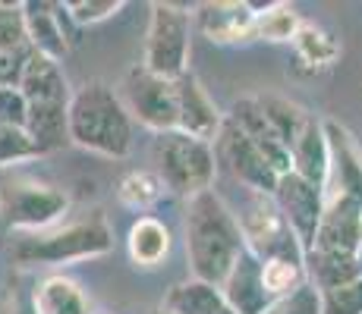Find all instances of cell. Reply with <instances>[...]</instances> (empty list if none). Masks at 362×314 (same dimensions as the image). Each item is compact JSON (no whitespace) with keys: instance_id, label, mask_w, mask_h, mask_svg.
<instances>
[{"instance_id":"1","label":"cell","mask_w":362,"mask_h":314,"mask_svg":"<svg viewBox=\"0 0 362 314\" xmlns=\"http://www.w3.org/2000/svg\"><path fill=\"white\" fill-rule=\"evenodd\" d=\"M246 236L240 220L214 192H202L186 205V255H189L192 280L224 286L236 258L243 255Z\"/></svg>"},{"instance_id":"2","label":"cell","mask_w":362,"mask_h":314,"mask_svg":"<svg viewBox=\"0 0 362 314\" xmlns=\"http://www.w3.org/2000/svg\"><path fill=\"white\" fill-rule=\"evenodd\" d=\"M69 142L104 157H127L132 123L120 95L104 82H88L69 97Z\"/></svg>"},{"instance_id":"3","label":"cell","mask_w":362,"mask_h":314,"mask_svg":"<svg viewBox=\"0 0 362 314\" xmlns=\"http://www.w3.org/2000/svg\"><path fill=\"white\" fill-rule=\"evenodd\" d=\"M19 92L29 101V135L41 151H57L69 142V88L57 60L32 51L19 76Z\"/></svg>"},{"instance_id":"4","label":"cell","mask_w":362,"mask_h":314,"mask_svg":"<svg viewBox=\"0 0 362 314\" xmlns=\"http://www.w3.org/2000/svg\"><path fill=\"white\" fill-rule=\"evenodd\" d=\"M114 246V236L104 217H88L79 223L54 229H13L10 236V255L16 264H64V261H82V258L104 255Z\"/></svg>"},{"instance_id":"5","label":"cell","mask_w":362,"mask_h":314,"mask_svg":"<svg viewBox=\"0 0 362 314\" xmlns=\"http://www.w3.org/2000/svg\"><path fill=\"white\" fill-rule=\"evenodd\" d=\"M192 54V13L173 4L151 6V23L145 35L142 69L167 82H177L189 73Z\"/></svg>"},{"instance_id":"6","label":"cell","mask_w":362,"mask_h":314,"mask_svg":"<svg viewBox=\"0 0 362 314\" xmlns=\"http://www.w3.org/2000/svg\"><path fill=\"white\" fill-rule=\"evenodd\" d=\"M214 173H218V151L211 142L192 138L186 132H167L158 142V176L177 195L196 198L211 192Z\"/></svg>"},{"instance_id":"7","label":"cell","mask_w":362,"mask_h":314,"mask_svg":"<svg viewBox=\"0 0 362 314\" xmlns=\"http://www.w3.org/2000/svg\"><path fill=\"white\" fill-rule=\"evenodd\" d=\"M69 198L60 188L38 179H13L0 188V217L13 229H51L66 214Z\"/></svg>"},{"instance_id":"8","label":"cell","mask_w":362,"mask_h":314,"mask_svg":"<svg viewBox=\"0 0 362 314\" xmlns=\"http://www.w3.org/2000/svg\"><path fill=\"white\" fill-rule=\"evenodd\" d=\"M123 107L129 116H136L142 126L161 132H177L180 126V107H177V82H167L151 76L148 69L136 66L129 69L123 82Z\"/></svg>"},{"instance_id":"9","label":"cell","mask_w":362,"mask_h":314,"mask_svg":"<svg viewBox=\"0 0 362 314\" xmlns=\"http://www.w3.org/2000/svg\"><path fill=\"white\" fill-rule=\"evenodd\" d=\"M218 157L230 167L233 179H240L249 192H255V195H274L277 192L281 176L271 170V164L252 145V138H249L230 116L224 120V129H221V135H218Z\"/></svg>"},{"instance_id":"10","label":"cell","mask_w":362,"mask_h":314,"mask_svg":"<svg viewBox=\"0 0 362 314\" xmlns=\"http://www.w3.org/2000/svg\"><path fill=\"white\" fill-rule=\"evenodd\" d=\"M274 201L281 207L284 220L296 233V239L309 251L312 239L318 233V223H322V214H325V192L318 186H312L309 179H303L299 173H287L277 183Z\"/></svg>"},{"instance_id":"11","label":"cell","mask_w":362,"mask_h":314,"mask_svg":"<svg viewBox=\"0 0 362 314\" xmlns=\"http://www.w3.org/2000/svg\"><path fill=\"white\" fill-rule=\"evenodd\" d=\"M230 120L252 138V145L264 155V160L271 164V170L277 176H287L293 173V157H290V148L284 145V138L277 135V129L271 126L268 114H264L259 97H243V101L233 104V114Z\"/></svg>"},{"instance_id":"12","label":"cell","mask_w":362,"mask_h":314,"mask_svg":"<svg viewBox=\"0 0 362 314\" xmlns=\"http://www.w3.org/2000/svg\"><path fill=\"white\" fill-rule=\"evenodd\" d=\"M177 107H180V126L177 132H186L202 142H218L221 129H224V116H221L218 104L211 95L202 88V82L192 73L177 79Z\"/></svg>"},{"instance_id":"13","label":"cell","mask_w":362,"mask_h":314,"mask_svg":"<svg viewBox=\"0 0 362 314\" xmlns=\"http://www.w3.org/2000/svg\"><path fill=\"white\" fill-rule=\"evenodd\" d=\"M262 258L252 248H246L236 258L233 270L227 274L224 286H221V296L224 305L233 314H262L271 305V296L264 292V280H262Z\"/></svg>"},{"instance_id":"14","label":"cell","mask_w":362,"mask_h":314,"mask_svg":"<svg viewBox=\"0 0 362 314\" xmlns=\"http://www.w3.org/2000/svg\"><path fill=\"white\" fill-rule=\"evenodd\" d=\"M32 51L25 4H0V85H19Z\"/></svg>"},{"instance_id":"15","label":"cell","mask_w":362,"mask_h":314,"mask_svg":"<svg viewBox=\"0 0 362 314\" xmlns=\"http://www.w3.org/2000/svg\"><path fill=\"white\" fill-rule=\"evenodd\" d=\"M255 19L259 13L249 4H205L199 6V29L208 41L236 44V41L255 38Z\"/></svg>"},{"instance_id":"16","label":"cell","mask_w":362,"mask_h":314,"mask_svg":"<svg viewBox=\"0 0 362 314\" xmlns=\"http://www.w3.org/2000/svg\"><path fill=\"white\" fill-rule=\"evenodd\" d=\"M290 157H293V173H299L303 179H309L312 186H318L325 192L331 173V148H328V135H325V123L312 116L305 123V129L299 132V138L290 145Z\"/></svg>"},{"instance_id":"17","label":"cell","mask_w":362,"mask_h":314,"mask_svg":"<svg viewBox=\"0 0 362 314\" xmlns=\"http://www.w3.org/2000/svg\"><path fill=\"white\" fill-rule=\"evenodd\" d=\"M47 10H51V4H25V25H29V38L35 51L60 63V57L69 51V38L64 29V19H60V6L57 13Z\"/></svg>"},{"instance_id":"18","label":"cell","mask_w":362,"mask_h":314,"mask_svg":"<svg viewBox=\"0 0 362 314\" xmlns=\"http://www.w3.org/2000/svg\"><path fill=\"white\" fill-rule=\"evenodd\" d=\"M127 248L136 267H158L170 251V229L155 217H139L129 227Z\"/></svg>"},{"instance_id":"19","label":"cell","mask_w":362,"mask_h":314,"mask_svg":"<svg viewBox=\"0 0 362 314\" xmlns=\"http://www.w3.org/2000/svg\"><path fill=\"white\" fill-rule=\"evenodd\" d=\"M161 308L170 314H221L227 305L218 286L202 283V280H183L170 286Z\"/></svg>"},{"instance_id":"20","label":"cell","mask_w":362,"mask_h":314,"mask_svg":"<svg viewBox=\"0 0 362 314\" xmlns=\"http://www.w3.org/2000/svg\"><path fill=\"white\" fill-rule=\"evenodd\" d=\"M35 314H92V305L76 280L47 277L35 289Z\"/></svg>"},{"instance_id":"21","label":"cell","mask_w":362,"mask_h":314,"mask_svg":"<svg viewBox=\"0 0 362 314\" xmlns=\"http://www.w3.org/2000/svg\"><path fill=\"white\" fill-rule=\"evenodd\" d=\"M293 47L299 54V60L312 69H322V66H334L340 57V41L334 38L328 29L315 23H303L293 38Z\"/></svg>"},{"instance_id":"22","label":"cell","mask_w":362,"mask_h":314,"mask_svg":"<svg viewBox=\"0 0 362 314\" xmlns=\"http://www.w3.org/2000/svg\"><path fill=\"white\" fill-rule=\"evenodd\" d=\"M299 25H303V16L296 13V6L274 4L268 10H262L259 19H255V38L271 41V44H284V41L293 44Z\"/></svg>"},{"instance_id":"23","label":"cell","mask_w":362,"mask_h":314,"mask_svg":"<svg viewBox=\"0 0 362 314\" xmlns=\"http://www.w3.org/2000/svg\"><path fill=\"white\" fill-rule=\"evenodd\" d=\"M259 101H262L264 114H268L271 126L277 129V135H281L284 145L290 148V145L299 138V132L305 129V123L312 120V114H305L299 104L287 101V97H259Z\"/></svg>"},{"instance_id":"24","label":"cell","mask_w":362,"mask_h":314,"mask_svg":"<svg viewBox=\"0 0 362 314\" xmlns=\"http://www.w3.org/2000/svg\"><path fill=\"white\" fill-rule=\"evenodd\" d=\"M164 192H167L164 179L158 176V173H151V170H132L129 176H123L120 188H117V195H120L123 205L136 207V211L151 207L155 201H161Z\"/></svg>"},{"instance_id":"25","label":"cell","mask_w":362,"mask_h":314,"mask_svg":"<svg viewBox=\"0 0 362 314\" xmlns=\"http://www.w3.org/2000/svg\"><path fill=\"white\" fill-rule=\"evenodd\" d=\"M262 280H264V292L271 296V302L281 296H290L293 289L305 283V270L303 261H290V258H268L262 264Z\"/></svg>"},{"instance_id":"26","label":"cell","mask_w":362,"mask_h":314,"mask_svg":"<svg viewBox=\"0 0 362 314\" xmlns=\"http://www.w3.org/2000/svg\"><path fill=\"white\" fill-rule=\"evenodd\" d=\"M262 314H322V292H318V286L303 283L290 296L274 298Z\"/></svg>"},{"instance_id":"27","label":"cell","mask_w":362,"mask_h":314,"mask_svg":"<svg viewBox=\"0 0 362 314\" xmlns=\"http://www.w3.org/2000/svg\"><path fill=\"white\" fill-rule=\"evenodd\" d=\"M38 155H41V148L35 145L29 129H19V126H0V167L16 164V160L38 157Z\"/></svg>"},{"instance_id":"28","label":"cell","mask_w":362,"mask_h":314,"mask_svg":"<svg viewBox=\"0 0 362 314\" xmlns=\"http://www.w3.org/2000/svg\"><path fill=\"white\" fill-rule=\"evenodd\" d=\"M322 314H362V277L322 292Z\"/></svg>"},{"instance_id":"29","label":"cell","mask_w":362,"mask_h":314,"mask_svg":"<svg viewBox=\"0 0 362 314\" xmlns=\"http://www.w3.org/2000/svg\"><path fill=\"white\" fill-rule=\"evenodd\" d=\"M64 6L76 25L101 23V19H110L123 10L120 0H73V4H64Z\"/></svg>"},{"instance_id":"30","label":"cell","mask_w":362,"mask_h":314,"mask_svg":"<svg viewBox=\"0 0 362 314\" xmlns=\"http://www.w3.org/2000/svg\"><path fill=\"white\" fill-rule=\"evenodd\" d=\"M0 126H19L29 129V101L19 85H0Z\"/></svg>"},{"instance_id":"31","label":"cell","mask_w":362,"mask_h":314,"mask_svg":"<svg viewBox=\"0 0 362 314\" xmlns=\"http://www.w3.org/2000/svg\"><path fill=\"white\" fill-rule=\"evenodd\" d=\"M356 258H359V270H362V236H359V255Z\"/></svg>"},{"instance_id":"32","label":"cell","mask_w":362,"mask_h":314,"mask_svg":"<svg viewBox=\"0 0 362 314\" xmlns=\"http://www.w3.org/2000/svg\"><path fill=\"white\" fill-rule=\"evenodd\" d=\"M221 314H233V311H230V308H224V311H221Z\"/></svg>"},{"instance_id":"33","label":"cell","mask_w":362,"mask_h":314,"mask_svg":"<svg viewBox=\"0 0 362 314\" xmlns=\"http://www.w3.org/2000/svg\"><path fill=\"white\" fill-rule=\"evenodd\" d=\"M158 314H170V311H164V308H158Z\"/></svg>"}]
</instances>
